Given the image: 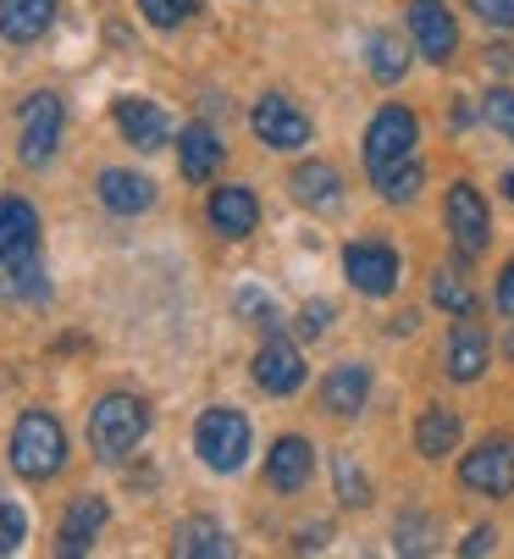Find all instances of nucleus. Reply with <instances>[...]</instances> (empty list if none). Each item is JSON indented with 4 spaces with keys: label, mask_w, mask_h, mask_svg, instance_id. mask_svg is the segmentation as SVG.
Here are the masks:
<instances>
[{
    "label": "nucleus",
    "mask_w": 514,
    "mask_h": 559,
    "mask_svg": "<svg viewBox=\"0 0 514 559\" xmlns=\"http://www.w3.org/2000/svg\"><path fill=\"white\" fill-rule=\"evenodd\" d=\"M487 360H492L487 328H476L470 316H459L454 333H449V344H443V371H449L454 382H476V377L487 371Z\"/></svg>",
    "instance_id": "14"
},
{
    "label": "nucleus",
    "mask_w": 514,
    "mask_h": 559,
    "mask_svg": "<svg viewBox=\"0 0 514 559\" xmlns=\"http://www.w3.org/2000/svg\"><path fill=\"white\" fill-rule=\"evenodd\" d=\"M343 277L355 283V294L366 299H387L404 277V261L393 245H382V238H355L349 250H343Z\"/></svg>",
    "instance_id": "7"
},
{
    "label": "nucleus",
    "mask_w": 514,
    "mask_h": 559,
    "mask_svg": "<svg viewBox=\"0 0 514 559\" xmlns=\"http://www.w3.org/2000/svg\"><path fill=\"white\" fill-rule=\"evenodd\" d=\"M420 183H426V167H420V162H409L404 173H393V178H387V183H376V189H382V200H387V205H409V200L420 194Z\"/></svg>",
    "instance_id": "32"
},
{
    "label": "nucleus",
    "mask_w": 514,
    "mask_h": 559,
    "mask_svg": "<svg viewBox=\"0 0 514 559\" xmlns=\"http://www.w3.org/2000/svg\"><path fill=\"white\" fill-rule=\"evenodd\" d=\"M487 67L503 72V78H514V45H487Z\"/></svg>",
    "instance_id": "38"
},
{
    "label": "nucleus",
    "mask_w": 514,
    "mask_h": 559,
    "mask_svg": "<svg viewBox=\"0 0 514 559\" xmlns=\"http://www.w3.org/2000/svg\"><path fill=\"white\" fill-rule=\"evenodd\" d=\"M459 483L481 499H509L514 493V438H481L459 460Z\"/></svg>",
    "instance_id": "8"
},
{
    "label": "nucleus",
    "mask_w": 514,
    "mask_h": 559,
    "mask_svg": "<svg viewBox=\"0 0 514 559\" xmlns=\"http://www.w3.org/2000/svg\"><path fill=\"white\" fill-rule=\"evenodd\" d=\"M503 349H509V360H514V333H509V344H503Z\"/></svg>",
    "instance_id": "42"
},
{
    "label": "nucleus",
    "mask_w": 514,
    "mask_h": 559,
    "mask_svg": "<svg viewBox=\"0 0 514 559\" xmlns=\"http://www.w3.org/2000/svg\"><path fill=\"white\" fill-rule=\"evenodd\" d=\"M310 471H315V449H310V438H277L272 443V454H266V488H277V493H299L304 483H310Z\"/></svg>",
    "instance_id": "18"
},
{
    "label": "nucleus",
    "mask_w": 514,
    "mask_h": 559,
    "mask_svg": "<svg viewBox=\"0 0 514 559\" xmlns=\"http://www.w3.org/2000/svg\"><path fill=\"white\" fill-rule=\"evenodd\" d=\"M56 23V0H0V39L34 45Z\"/></svg>",
    "instance_id": "21"
},
{
    "label": "nucleus",
    "mask_w": 514,
    "mask_h": 559,
    "mask_svg": "<svg viewBox=\"0 0 514 559\" xmlns=\"http://www.w3.org/2000/svg\"><path fill=\"white\" fill-rule=\"evenodd\" d=\"M470 12H476L487 28H498V34H514V0H470Z\"/></svg>",
    "instance_id": "35"
},
{
    "label": "nucleus",
    "mask_w": 514,
    "mask_h": 559,
    "mask_svg": "<svg viewBox=\"0 0 514 559\" xmlns=\"http://www.w3.org/2000/svg\"><path fill=\"white\" fill-rule=\"evenodd\" d=\"M254 382H261L266 393H299L304 388V355L288 344V338H266L261 355H254Z\"/></svg>",
    "instance_id": "17"
},
{
    "label": "nucleus",
    "mask_w": 514,
    "mask_h": 559,
    "mask_svg": "<svg viewBox=\"0 0 514 559\" xmlns=\"http://www.w3.org/2000/svg\"><path fill=\"white\" fill-rule=\"evenodd\" d=\"M205 216H211V227H216L222 238H249L254 222H261V200H254L243 183H222V189H211Z\"/></svg>",
    "instance_id": "16"
},
{
    "label": "nucleus",
    "mask_w": 514,
    "mask_h": 559,
    "mask_svg": "<svg viewBox=\"0 0 514 559\" xmlns=\"http://www.w3.org/2000/svg\"><path fill=\"white\" fill-rule=\"evenodd\" d=\"M409 39L432 67H449L459 50V23L449 12V0H409Z\"/></svg>",
    "instance_id": "9"
},
{
    "label": "nucleus",
    "mask_w": 514,
    "mask_h": 559,
    "mask_svg": "<svg viewBox=\"0 0 514 559\" xmlns=\"http://www.w3.org/2000/svg\"><path fill=\"white\" fill-rule=\"evenodd\" d=\"M0 299L17 305V299H45V266L23 261V266H0Z\"/></svg>",
    "instance_id": "27"
},
{
    "label": "nucleus",
    "mask_w": 514,
    "mask_h": 559,
    "mask_svg": "<svg viewBox=\"0 0 514 559\" xmlns=\"http://www.w3.org/2000/svg\"><path fill=\"white\" fill-rule=\"evenodd\" d=\"M139 12H144L150 28L171 34V28H183V23L200 12V0H139Z\"/></svg>",
    "instance_id": "30"
},
{
    "label": "nucleus",
    "mask_w": 514,
    "mask_h": 559,
    "mask_svg": "<svg viewBox=\"0 0 514 559\" xmlns=\"http://www.w3.org/2000/svg\"><path fill=\"white\" fill-rule=\"evenodd\" d=\"M366 399H371V366H360V360H343L321 377V411L326 416H360Z\"/></svg>",
    "instance_id": "15"
},
{
    "label": "nucleus",
    "mask_w": 514,
    "mask_h": 559,
    "mask_svg": "<svg viewBox=\"0 0 514 559\" xmlns=\"http://www.w3.org/2000/svg\"><path fill=\"white\" fill-rule=\"evenodd\" d=\"M326 322H332V305H326V299L304 305V310H299V338H310V344H315V338L326 333Z\"/></svg>",
    "instance_id": "36"
},
{
    "label": "nucleus",
    "mask_w": 514,
    "mask_h": 559,
    "mask_svg": "<svg viewBox=\"0 0 514 559\" xmlns=\"http://www.w3.org/2000/svg\"><path fill=\"white\" fill-rule=\"evenodd\" d=\"M111 122H117V133H122L133 150H166V139H171L166 111H160L155 100H144V95H117V100H111Z\"/></svg>",
    "instance_id": "11"
},
{
    "label": "nucleus",
    "mask_w": 514,
    "mask_h": 559,
    "mask_svg": "<svg viewBox=\"0 0 514 559\" xmlns=\"http://www.w3.org/2000/svg\"><path fill=\"white\" fill-rule=\"evenodd\" d=\"M443 222H449V238H454L459 261L487 255V245H492V211H487V200H481L476 183H454V189H449Z\"/></svg>",
    "instance_id": "6"
},
{
    "label": "nucleus",
    "mask_w": 514,
    "mask_h": 559,
    "mask_svg": "<svg viewBox=\"0 0 514 559\" xmlns=\"http://www.w3.org/2000/svg\"><path fill=\"white\" fill-rule=\"evenodd\" d=\"M432 305L449 310V316H470V310H476V288L465 283V272L443 266V272L432 277Z\"/></svg>",
    "instance_id": "26"
},
{
    "label": "nucleus",
    "mask_w": 514,
    "mask_h": 559,
    "mask_svg": "<svg viewBox=\"0 0 514 559\" xmlns=\"http://www.w3.org/2000/svg\"><path fill=\"white\" fill-rule=\"evenodd\" d=\"M222 155H227V144H222L205 122H189V128L178 133V167H183L189 183H211L216 167H222Z\"/></svg>",
    "instance_id": "19"
},
{
    "label": "nucleus",
    "mask_w": 514,
    "mask_h": 559,
    "mask_svg": "<svg viewBox=\"0 0 514 559\" xmlns=\"http://www.w3.org/2000/svg\"><path fill=\"white\" fill-rule=\"evenodd\" d=\"M503 200H509V205H514V167H509V173H503Z\"/></svg>",
    "instance_id": "41"
},
{
    "label": "nucleus",
    "mask_w": 514,
    "mask_h": 559,
    "mask_svg": "<svg viewBox=\"0 0 514 559\" xmlns=\"http://www.w3.org/2000/svg\"><path fill=\"white\" fill-rule=\"evenodd\" d=\"M67 465V432L50 411H23L12 427V471L23 483H50Z\"/></svg>",
    "instance_id": "2"
},
{
    "label": "nucleus",
    "mask_w": 514,
    "mask_h": 559,
    "mask_svg": "<svg viewBox=\"0 0 514 559\" xmlns=\"http://www.w3.org/2000/svg\"><path fill=\"white\" fill-rule=\"evenodd\" d=\"M294 548H304V554H310V548H326V526H304Z\"/></svg>",
    "instance_id": "40"
},
{
    "label": "nucleus",
    "mask_w": 514,
    "mask_h": 559,
    "mask_svg": "<svg viewBox=\"0 0 514 559\" xmlns=\"http://www.w3.org/2000/svg\"><path fill=\"white\" fill-rule=\"evenodd\" d=\"M106 515H111V504H106L100 493H77V499H67V515H61V526H56V554H61V559L89 554V543L100 537Z\"/></svg>",
    "instance_id": "12"
},
{
    "label": "nucleus",
    "mask_w": 514,
    "mask_h": 559,
    "mask_svg": "<svg viewBox=\"0 0 514 559\" xmlns=\"http://www.w3.org/2000/svg\"><path fill=\"white\" fill-rule=\"evenodd\" d=\"M481 117L514 144V90H487V100H481Z\"/></svg>",
    "instance_id": "33"
},
{
    "label": "nucleus",
    "mask_w": 514,
    "mask_h": 559,
    "mask_svg": "<svg viewBox=\"0 0 514 559\" xmlns=\"http://www.w3.org/2000/svg\"><path fill=\"white\" fill-rule=\"evenodd\" d=\"M498 310H503V316H514V261L498 272Z\"/></svg>",
    "instance_id": "39"
},
{
    "label": "nucleus",
    "mask_w": 514,
    "mask_h": 559,
    "mask_svg": "<svg viewBox=\"0 0 514 559\" xmlns=\"http://www.w3.org/2000/svg\"><path fill=\"white\" fill-rule=\"evenodd\" d=\"M238 316H243L249 328H266V333H277V328H283L277 305H272V299H266L261 288H243V294H238Z\"/></svg>",
    "instance_id": "31"
},
{
    "label": "nucleus",
    "mask_w": 514,
    "mask_h": 559,
    "mask_svg": "<svg viewBox=\"0 0 514 559\" xmlns=\"http://www.w3.org/2000/svg\"><path fill=\"white\" fill-rule=\"evenodd\" d=\"M332 476H337V504L343 510H366L371 504V483H366V471L355 465V454H337Z\"/></svg>",
    "instance_id": "28"
},
{
    "label": "nucleus",
    "mask_w": 514,
    "mask_h": 559,
    "mask_svg": "<svg viewBox=\"0 0 514 559\" xmlns=\"http://www.w3.org/2000/svg\"><path fill=\"white\" fill-rule=\"evenodd\" d=\"M100 205L117 211V216H144L155 205V183L144 173H128V167H106L100 173Z\"/></svg>",
    "instance_id": "20"
},
{
    "label": "nucleus",
    "mask_w": 514,
    "mask_h": 559,
    "mask_svg": "<svg viewBox=\"0 0 514 559\" xmlns=\"http://www.w3.org/2000/svg\"><path fill=\"white\" fill-rule=\"evenodd\" d=\"M144 432H150V405L139 393H106L100 405L89 411V454L100 465L128 460L144 443Z\"/></svg>",
    "instance_id": "1"
},
{
    "label": "nucleus",
    "mask_w": 514,
    "mask_h": 559,
    "mask_svg": "<svg viewBox=\"0 0 514 559\" xmlns=\"http://www.w3.org/2000/svg\"><path fill=\"white\" fill-rule=\"evenodd\" d=\"M393 543H398V554H432L438 548V526L426 521L420 510H404L398 526H393Z\"/></svg>",
    "instance_id": "29"
},
{
    "label": "nucleus",
    "mask_w": 514,
    "mask_h": 559,
    "mask_svg": "<svg viewBox=\"0 0 514 559\" xmlns=\"http://www.w3.org/2000/svg\"><path fill=\"white\" fill-rule=\"evenodd\" d=\"M171 554H178V559H227L232 537L211 515H189V521L171 526Z\"/></svg>",
    "instance_id": "22"
},
{
    "label": "nucleus",
    "mask_w": 514,
    "mask_h": 559,
    "mask_svg": "<svg viewBox=\"0 0 514 559\" xmlns=\"http://www.w3.org/2000/svg\"><path fill=\"white\" fill-rule=\"evenodd\" d=\"M288 189H294V200L310 205V211H332V205L343 200V178H337L332 162H304V167H294Z\"/></svg>",
    "instance_id": "23"
},
{
    "label": "nucleus",
    "mask_w": 514,
    "mask_h": 559,
    "mask_svg": "<svg viewBox=\"0 0 514 559\" xmlns=\"http://www.w3.org/2000/svg\"><path fill=\"white\" fill-rule=\"evenodd\" d=\"M39 261V216L28 200H0V266Z\"/></svg>",
    "instance_id": "13"
},
{
    "label": "nucleus",
    "mask_w": 514,
    "mask_h": 559,
    "mask_svg": "<svg viewBox=\"0 0 514 559\" xmlns=\"http://www.w3.org/2000/svg\"><path fill=\"white\" fill-rule=\"evenodd\" d=\"M61 128H67V111H61V100L50 90H39V95H28L17 106V155H23V167L50 162L56 144H61Z\"/></svg>",
    "instance_id": "5"
},
{
    "label": "nucleus",
    "mask_w": 514,
    "mask_h": 559,
    "mask_svg": "<svg viewBox=\"0 0 514 559\" xmlns=\"http://www.w3.org/2000/svg\"><path fill=\"white\" fill-rule=\"evenodd\" d=\"M194 454H200L211 471L232 476V471L249 460V416L232 411V405H211V411L194 421Z\"/></svg>",
    "instance_id": "4"
},
{
    "label": "nucleus",
    "mask_w": 514,
    "mask_h": 559,
    "mask_svg": "<svg viewBox=\"0 0 514 559\" xmlns=\"http://www.w3.org/2000/svg\"><path fill=\"white\" fill-rule=\"evenodd\" d=\"M366 67H371L376 84H398V78L409 72V45H404L393 28H382V34H371V45H366Z\"/></svg>",
    "instance_id": "25"
},
{
    "label": "nucleus",
    "mask_w": 514,
    "mask_h": 559,
    "mask_svg": "<svg viewBox=\"0 0 514 559\" xmlns=\"http://www.w3.org/2000/svg\"><path fill=\"white\" fill-rule=\"evenodd\" d=\"M415 144H420V117L409 106H382L366 128V173H371V183H387L393 173H404L415 162Z\"/></svg>",
    "instance_id": "3"
},
{
    "label": "nucleus",
    "mask_w": 514,
    "mask_h": 559,
    "mask_svg": "<svg viewBox=\"0 0 514 559\" xmlns=\"http://www.w3.org/2000/svg\"><path fill=\"white\" fill-rule=\"evenodd\" d=\"M459 416L449 411V405H426L420 411V421H415V449L426 454V460H443V454H454L459 449Z\"/></svg>",
    "instance_id": "24"
},
{
    "label": "nucleus",
    "mask_w": 514,
    "mask_h": 559,
    "mask_svg": "<svg viewBox=\"0 0 514 559\" xmlns=\"http://www.w3.org/2000/svg\"><path fill=\"white\" fill-rule=\"evenodd\" d=\"M23 537H28V515L12 499H0V554H17Z\"/></svg>",
    "instance_id": "34"
},
{
    "label": "nucleus",
    "mask_w": 514,
    "mask_h": 559,
    "mask_svg": "<svg viewBox=\"0 0 514 559\" xmlns=\"http://www.w3.org/2000/svg\"><path fill=\"white\" fill-rule=\"evenodd\" d=\"M249 128H254V139L272 144V150H304L310 144V117L288 95H261L254 111H249Z\"/></svg>",
    "instance_id": "10"
},
{
    "label": "nucleus",
    "mask_w": 514,
    "mask_h": 559,
    "mask_svg": "<svg viewBox=\"0 0 514 559\" xmlns=\"http://www.w3.org/2000/svg\"><path fill=\"white\" fill-rule=\"evenodd\" d=\"M492 548H498V532H492V526H476V532L459 543V554H470V559H476V554H492Z\"/></svg>",
    "instance_id": "37"
}]
</instances>
